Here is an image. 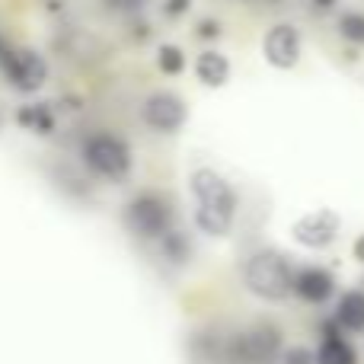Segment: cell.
<instances>
[{
	"label": "cell",
	"instance_id": "9c48e42d",
	"mask_svg": "<svg viewBox=\"0 0 364 364\" xmlns=\"http://www.w3.org/2000/svg\"><path fill=\"white\" fill-rule=\"evenodd\" d=\"M186 115H188L186 102L173 93H154L144 102V122L151 128H157V132H176V128H182Z\"/></svg>",
	"mask_w": 364,
	"mask_h": 364
},
{
	"label": "cell",
	"instance_id": "5bb4252c",
	"mask_svg": "<svg viewBox=\"0 0 364 364\" xmlns=\"http://www.w3.org/2000/svg\"><path fill=\"white\" fill-rule=\"evenodd\" d=\"M16 122H19V125H23V128H29V132H36V134H48L51 128H55V119H51V112L42 106V102H36V106H26V109H19Z\"/></svg>",
	"mask_w": 364,
	"mask_h": 364
},
{
	"label": "cell",
	"instance_id": "6da1fadb",
	"mask_svg": "<svg viewBox=\"0 0 364 364\" xmlns=\"http://www.w3.org/2000/svg\"><path fill=\"white\" fill-rule=\"evenodd\" d=\"M192 188V205H195V227L208 237H227L237 218V192L233 186L220 176L218 170H201L192 173L188 179Z\"/></svg>",
	"mask_w": 364,
	"mask_h": 364
},
{
	"label": "cell",
	"instance_id": "277c9868",
	"mask_svg": "<svg viewBox=\"0 0 364 364\" xmlns=\"http://www.w3.org/2000/svg\"><path fill=\"white\" fill-rule=\"evenodd\" d=\"M83 160L93 173L106 179H122L132 170V147L112 134H93L83 141Z\"/></svg>",
	"mask_w": 364,
	"mask_h": 364
},
{
	"label": "cell",
	"instance_id": "8992f818",
	"mask_svg": "<svg viewBox=\"0 0 364 364\" xmlns=\"http://www.w3.org/2000/svg\"><path fill=\"white\" fill-rule=\"evenodd\" d=\"M0 64H4L6 80H10L16 90H23V93H36V90L45 83V77H48V64H45L42 55H36L32 48L4 51Z\"/></svg>",
	"mask_w": 364,
	"mask_h": 364
},
{
	"label": "cell",
	"instance_id": "d6986e66",
	"mask_svg": "<svg viewBox=\"0 0 364 364\" xmlns=\"http://www.w3.org/2000/svg\"><path fill=\"white\" fill-rule=\"evenodd\" d=\"M102 4H106L112 13H138L147 0H102Z\"/></svg>",
	"mask_w": 364,
	"mask_h": 364
},
{
	"label": "cell",
	"instance_id": "9a60e30c",
	"mask_svg": "<svg viewBox=\"0 0 364 364\" xmlns=\"http://www.w3.org/2000/svg\"><path fill=\"white\" fill-rule=\"evenodd\" d=\"M339 36L352 45H364V13L361 10H346L339 16Z\"/></svg>",
	"mask_w": 364,
	"mask_h": 364
},
{
	"label": "cell",
	"instance_id": "3957f363",
	"mask_svg": "<svg viewBox=\"0 0 364 364\" xmlns=\"http://www.w3.org/2000/svg\"><path fill=\"white\" fill-rule=\"evenodd\" d=\"M282 352V336L272 326H256L237 333L220 348V364H269Z\"/></svg>",
	"mask_w": 364,
	"mask_h": 364
},
{
	"label": "cell",
	"instance_id": "ac0fdd59",
	"mask_svg": "<svg viewBox=\"0 0 364 364\" xmlns=\"http://www.w3.org/2000/svg\"><path fill=\"white\" fill-rule=\"evenodd\" d=\"M284 364H316V355L310 352V348H288L284 352Z\"/></svg>",
	"mask_w": 364,
	"mask_h": 364
},
{
	"label": "cell",
	"instance_id": "ba28073f",
	"mask_svg": "<svg viewBox=\"0 0 364 364\" xmlns=\"http://www.w3.org/2000/svg\"><path fill=\"white\" fill-rule=\"evenodd\" d=\"M262 55L272 68L291 70L297 61H301V32H297L291 23L272 26L262 38Z\"/></svg>",
	"mask_w": 364,
	"mask_h": 364
},
{
	"label": "cell",
	"instance_id": "e0dca14e",
	"mask_svg": "<svg viewBox=\"0 0 364 364\" xmlns=\"http://www.w3.org/2000/svg\"><path fill=\"white\" fill-rule=\"evenodd\" d=\"M157 64H160L164 74H179L182 64H186V58H182V51L176 48V45H164L160 55H157Z\"/></svg>",
	"mask_w": 364,
	"mask_h": 364
},
{
	"label": "cell",
	"instance_id": "44dd1931",
	"mask_svg": "<svg viewBox=\"0 0 364 364\" xmlns=\"http://www.w3.org/2000/svg\"><path fill=\"white\" fill-rule=\"evenodd\" d=\"M198 36H205V38H214V36H218V23H214V19H205V23L198 26Z\"/></svg>",
	"mask_w": 364,
	"mask_h": 364
},
{
	"label": "cell",
	"instance_id": "7402d4cb",
	"mask_svg": "<svg viewBox=\"0 0 364 364\" xmlns=\"http://www.w3.org/2000/svg\"><path fill=\"white\" fill-rule=\"evenodd\" d=\"M352 256H355V259H358V262L364 265V233H361V237L352 243Z\"/></svg>",
	"mask_w": 364,
	"mask_h": 364
},
{
	"label": "cell",
	"instance_id": "52a82bcc",
	"mask_svg": "<svg viewBox=\"0 0 364 364\" xmlns=\"http://www.w3.org/2000/svg\"><path fill=\"white\" fill-rule=\"evenodd\" d=\"M125 220L138 237H147V240H157L164 233H170V211H166V205L157 195H138L128 205Z\"/></svg>",
	"mask_w": 364,
	"mask_h": 364
},
{
	"label": "cell",
	"instance_id": "4fadbf2b",
	"mask_svg": "<svg viewBox=\"0 0 364 364\" xmlns=\"http://www.w3.org/2000/svg\"><path fill=\"white\" fill-rule=\"evenodd\" d=\"M316 364H358V352L348 339H323L320 352H316Z\"/></svg>",
	"mask_w": 364,
	"mask_h": 364
},
{
	"label": "cell",
	"instance_id": "5b68a950",
	"mask_svg": "<svg viewBox=\"0 0 364 364\" xmlns=\"http://www.w3.org/2000/svg\"><path fill=\"white\" fill-rule=\"evenodd\" d=\"M339 227H342V218L333 208H316V211L297 218L291 233H294V240L301 246H307V250H326V246L339 237Z\"/></svg>",
	"mask_w": 364,
	"mask_h": 364
},
{
	"label": "cell",
	"instance_id": "ffe728a7",
	"mask_svg": "<svg viewBox=\"0 0 364 364\" xmlns=\"http://www.w3.org/2000/svg\"><path fill=\"white\" fill-rule=\"evenodd\" d=\"M188 10V0H166V13L170 16H179V13Z\"/></svg>",
	"mask_w": 364,
	"mask_h": 364
},
{
	"label": "cell",
	"instance_id": "7c38bea8",
	"mask_svg": "<svg viewBox=\"0 0 364 364\" xmlns=\"http://www.w3.org/2000/svg\"><path fill=\"white\" fill-rule=\"evenodd\" d=\"M195 74L205 87H224L227 77H230V61L218 51H201L198 61H195Z\"/></svg>",
	"mask_w": 364,
	"mask_h": 364
},
{
	"label": "cell",
	"instance_id": "7a4b0ae2",
	"mask_svg": "<svg viewBox=\"0 0 364 364\" xmlns=\"http://www.w3.org/2000/svg\"><path fill=\"white\" fill-rule=\"evenodd\" d=\"M294 275L291 262L275 250L256 252L243 269V282L262 301H284L288 294H294Z\"/></svg>",
	"mask_w": 364,
	"mask_h": 364
},
{
	"label": "cell",
	"instance_id": "603a6c76",
	"mask_svg": "<svg viewBox=\"0 0 364 364\" xmlns=\"http://www.w3.org/2000/svg\"><path fill=\"white\" fill-rule=\"evenodd\" d=\"M314 4L320 6V10H333V6H336V0H314Z\"/></svg>",
	"mask_w": 364,
	"mask_h": 364
},
{
	"label": "cell",
	"instance_id": "2e32d148",
	"mask_svg": "<svg viewBox=\"0 0 364 364\" xmlns=\"http://www.w3.org/2000/svg\"><path fill=\"white\" fill-rule=\"evenodd\" d=\"M164 256L170 259V262H186V256H188V243H186V237H182L179 230L164 233Z\"/></svg>",
	"mask_w": 364,
	"mask_h": 364
},
{
	"label": "cell",
	"instance_id": "cb8c5ba5",
	"mask_svg": "<svg viewBox=\"0 0 364 364\" xmlns=\"http://www.w3.org/2000/svg\"><path fill=\"white\" fill-rule=\"evenodd\" d=\"M361 284H364V282H361Z\"/></svg>",
	"mask_w": 364,
	"mask_h": 364
},
{
	"label": "cell",
	"instance_id": "8fae6325",
	"mask_svg": "<svg viewBox=\"0 0 364 364\" xmlns=\"http://www.w3.org/2000/svg\"><path fill=\"white\" fill-rule=\"evenodd\" d=\"M336 320L346 333H364V288L346 291L336 304Z\"/></svg>",
	"mask_w": 364,
	"mask_h": 364
},
{
	"label": "cell",
	"instance_id": "30bf717a",
	"mask_svg": "<svg viewBox=\"0 0 364 364\" xmlns=\"http://www.w3.org/2000/svg\"><path fill=\"white\" fill-rule=\"evenodd\" d=\"M294 294L307 304H326L336 294V278L333 272L320 269V265H307L294 275Z\"/></svg>",
	"mask_w": 364,
	"mask_h": 364
}]
</instances>
